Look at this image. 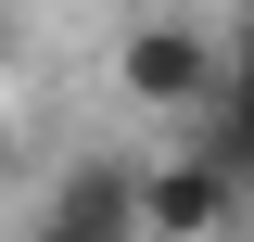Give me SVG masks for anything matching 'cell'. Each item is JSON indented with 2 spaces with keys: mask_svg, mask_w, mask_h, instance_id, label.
Returning <instances> with one entry per match:
<instances>
[{
  "mask_svg": "<svg viewBox=\"0 0 254 242\" xmlns=\"http://www.w3.org/2000/svg\"><path fill=\"white\" fill-rule=\"evenodd\" d=\"M242 242H254V230H242Z\"/></svg>",
  "mask_w": 254,
  "mask_h": 242,
  "instance_id": "cell-7",
  "label": "cell"
},
{
  "mask_svg": "<svg viewBox=\"0 0 254 242\" xmlns=\"http://www.w3.org/2000/svg\"><path fill=\"white\" fill-rule=\"evenodd\" d=\"M26 242H153L140 230V166H64V191L38 204Z\"/></svg>",
  "mask_w": 254,
  "mask_h": 242,
  "instance_id": "cell-3",
  "label": "cell"
},
{
  "mask_svg": "<svg viewBox=\"0 0 254 242\" xmlns=\"http://www.w3.org/2000/svg\"><path fill=\"white\" fill-rule=\"evenodd\" d=\"M216 77H229V38H216V26L153 13V26H127V38H115V90L140 102V115H165V127L203 115V102H216Z\"/></svg>",
  "mask_w": 254,
  "mask_h": 242,
  "instance_id": "cell-1",
  "label": "cell"
},
{
  "mask_svg": "<svg viewBox=\"0 0 254 242\" xmlns=\"http://www.w3.org/2000/svg\"><path fill=\"white\" fill-rule=\"evenodd\" d=\"M0 153H13V140H0Z\"/></svg>",
  "mask_w": 254,
  "mask_h": 242,
  "instance_id": "cell-6",
  "label": "cell"
},
{
  "mask_svg": "<svg viewBox=\"0 0 254 242\" xmlns=\"http://www.w3.org/2000/svg\"><path fill=\"white\" fill-rule=\"evenodd\" d=\"M140 230L153 242H242L254 230V179H229L203 140H178V153L140 166Z\"/></svg>",
  "mask_w": 254,
  "mask_h": 242,
  "instance_id": "cell-2",
  "label": "cell"
},
{
  "mask_svg": "<svg viewBox=\"0 0 254 242\" xmlns=\"http://www.w3.org/2000/svg\"><path fill=\"white\" fill-rule=\"evenodd\" d=\"M229 64H254V0H242V13H229Z\"/></svg>",
  "mask_w": 254,
  "mask_h": 242,
  "instance_id": "cell-5",
  "label": "cell"
},
{
  "mask_svg": "<svg viewBox=\"0 0 254 242\" xmlns=\"http://www.w3.org/2000/svg\"><path fill=\"white\" fill-rule=\"evenodd\" d=\"M190 140L216 153L229 179H254V64H229V77H216V102L190 115Z\"/></svg>",
  "mask_w": 254,
  "mask_h": 242,
  "instance_id": "cell-4",
  "label": "cell"
}]
</instances>
